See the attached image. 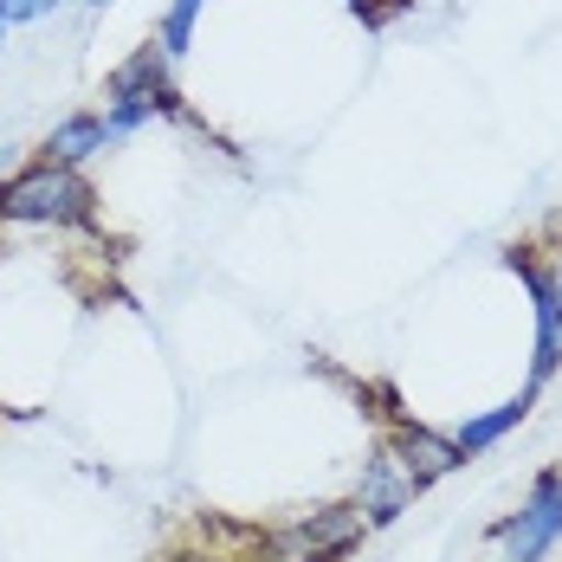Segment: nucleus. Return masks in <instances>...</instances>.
Wrapping results in <instances>:
<instances>
[{
	"label": "nucleus",
	"instance_id": "f257e3e1",
	"mask_svg": "<svg viewBox=\"0 0 562 562\" xmlns=\"http://www.w3.org/2000/svg\"><path fill=\"white\" fill-rule=\"evenodd\" d=\"M91 214H98L91 181L53 156H40L0 181V226H91Z\"/></svg>",
	"mask_w": 562,
	"mask_h": 562
},
{
	"label": "nucleus",
	"instance_id": "f03ea898",
	"mask_svg": "<svg viewBox=\"0 0 562 562\" xmlns=\"http://www.w3.org/2000/svg\"><path fill=\"white\" fill-rule=\"evenodd\" d=\"M562 543V465H543L524 492V505L492 524L498 562H550Z\"/></svg>",
	"mask_w": 562,
	"mask_h": 562
},
{
	"label": "nucleus",
	"instance_id": "7ed1b4c3",
	"mask_svg": "<svg viewBox=\"0 0 562 562\" xmlns=\"http://www.w3.org/2000/svg\"><path fill=\"white\" fill-rule=\"evenodd\" d=\"M362 537H369V524H362L356 505H317L304 517H291V524H279L259 543V557L266 562H342Z\"/></svg>",
	"mask_w": 562,
	"mask_h": 562
},
{
	"label": "nucleus",
	"instance_id": "20e7f679",
	"mask_svg": "<svg viewBox=\"0 0 562 562\" xmlns=\"http://www.w3.org/2000/svg\"><path fill=\"white\" fill-rule=\"evenodd\" d=\"M510 266H517V279L530 291V317H537V337H530V389L543 394L550 375L562 369V297H557V284H550V272H543V259L510 252Z\"/></svg>",
	"mask_w": 562,
	"mask_h": 562
},
{
	"label": "nucleus",
	"instance_id": "39448f33",
	"mask_svg": "<svg viewBox=\"0 0 562 562\" xmlns=\"http://www.w3.org/2000/svg\"><path fill=\"white\" fill-rule=\"evenodd\" d=\"M420 498V485H414V472L394 459L389 447H375L362 459V479H356V510H362V524L369 530H389L394 517H407Z\"/></svg>",
	"mask_w": 562,
	"mask_h": 562
},
{
	"label": "nucleus",
	"instance_id": "423d86ee",
	"mask_svg": "<svg viewBox=\"0 0 562 562\" xmlns=\"http://www.w3.org/2000/svg\"><path fill=\"white\" fill-rule=\"evenodd\" d=\"M104 98H136V104H156L162 116H181V91H175V58L149 40V46H136V53L111 65V78H104Z\"/></svg>",
	"mask_w": 562,
	"mask_h": 562
},
{
	"label": "nucleus",
	"instance_id": "0eeeda50",
	"mask_svg": "<svg viewBox=\"0 0 562 562\" xmlns=\"http://www.w3.org/2000/svg\"><path fill=\"white\" fill-rule=\"evenodd\" d=\"M389 452L414 472V485L427 492L434 479H447V472H459L465 459H459V447H452L447 434H434L427 420H394V434H389Z\"/></svg>",
	"mask_w": 562,
	"mask_h": 562
},
{
	"label": "nucleus",
	"instance_id": "6e6552de",
	"mask_svg": "<svg viewBox=\"0 0 562 562\" xmlns=\"http://www.w3.org/2000/svg\"><path fill=\"white\" fill-rule=\"evenodd\" d=\"M530 407H537V389L524 382V389H517V401H505V407H485V414H472V420H459V434H447V440L459 447V459H479V452L498 447L510 427H524V420H530Z\"/></svg>",
	"mask_w": 562,
	"mask_h": 562
},
{
	"label": "nucleus",
	"instance_id": "1a4fd4ad",
	"mask_svg": "<svg viewBox=\"0 0 562 562\" xmlns=\"http://www.w3.org/2000/svg\"><path fill=\"white\" fill-rule=\"evenodd\" d=\"M111 149V136H104V111H71L53 123V136H46V156L65 162V169H78V162H91V156H104Z\"/></svg>",
	"mask_w": 562,
	"mask_h": 562
},
{
	"label": "nucleus",
	"instance_id": "9d476101",
	"mask_svg": "<svg viewBox=\"0 0 562 562\" xmlns=\"http://www.w3.org/2000/svg\"><path fill=\"white\" fill-rule=\"evenodd\" d=\"M201 13H207V0H169V13H162V26H156V46H162L169 58H181L188 46H194Z\"/></svg>",
	"mask_w": 562,
	"mask_h": 562
},
{
	"label": "nucleus",
	"instance_id": "9b49d317",
	"mask_svg": "<svg viewBox=\"0 0 562 562\" xmlns=\"http://www.w3.org/2000/svg\"><path fill=\"white\" fill-rule=\"evenodd\" d=\"M65 0H0V20L7 26H40V20H53Z\"/></svg>",
	"mask_w": 562,
	"mask_h": 562
},
{
	"label": "nucleus",
	"instance_id": "f8f14e48",
	"mask_svg": "<svg viewBox=\"0 0 562 562\" xmlns=\"http://www.w3.org/2000/svg\"><path fill=\"white\" fill-rule=\"evenodd\" d=\"M543 272H550V284H557V297H562V246L550 252V259H543Z\"/></svg>",
	"mask_w": 562,
	"mask_h": 562
},
{
	"label": "nucleus",
	"instance_id": "ddd939ff",
	"mask_svg": "<svg viewBox=\"0 0 562 562\" xmlns=\"http://www.w3.org/2000/svg\"><path fill=\"white\" fill-rule=\"evenodd\" d=\"M7 33H13V26H7V20H0V53H7Z\"/></svg>",
	"mask_w": 562,
	"mask_h": 562
},
{
	"label": "nucleus",
	"instance_id": "4468645a",
	"mask_svg": "<svg viewBox=\"0 0 562 562\" xmlns=\"http://www.w3.org/2000/svg\"><path fill=\"white\" fill-rule=\"evenodd\" d=\"M78 7H91V13H98V7H111V0H78Z\"/></svg>",
	"mask_w": 562,
	"mask_h": 562
},
{
	"label": "nucleus",
	"instance_id": "2eb2a0df",
	"mask_svg": "<svg viewBox=\"0 0 562 562\" xmlns=\"http://www.w3.org/2000/svg\"><path fill=\"white\" fill-rule=\"evenodd\" d=\"M342 7H369V0H342Z\"/></svg>",
	"mask_w": 562,
	"mask_h": 562
},
{
	"label": "nucleus",
	"instance_id": "dca6fc26",
	"mask_svg": "<svg viewBox=\"0 0 562 562\" xmlns=\"http://www.w3.org/2000/svg\"><path fill=\"white\" fill-rule=\"evenodd\" d=\"M0 162H7V143H0Z\"/></svg>",
	"mask_w": 562,
	"mask_h": 562
}]
</instances>
